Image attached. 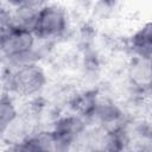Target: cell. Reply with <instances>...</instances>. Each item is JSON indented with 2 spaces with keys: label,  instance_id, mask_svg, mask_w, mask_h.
<instances>
[{
  "label": "cell",
  "instance_id": "1",
  "mask_svg": "<svg viewBox=\"0 0 152 152\" xmlns=\"http://www.w3.org/2000/svg\"><path fill=\"white\" fill-rule=\"evenodd\" d=\"M6 13V12H5ZM7 19L1 15V56L8 66L34 61L36 46L38 39L27 25L18 24L11 20L8 10Z\"/></svg>",
  "mask_w": 152,
  "mask_h": 152
},
{
  "label": "cell",
  "instance_id": "2",
  "mask_svg": "<svg viewBox=\"0 0 152 152\" xmlns=\"http://www.w3.org/2000/svg\"><path fill=\"white\" fill-rule=\"evenodd\" d=\"M5 89L14 97L30 99L39 95L48 84L45 69L34 61L8 66Z\"/></svg>",
  "mask_w": 152,
  "mask_h": 152
},
{
  "label": "cell",
  "instance_id": "3",
  "mask_svg": "<svg viewBox=\"0 0 152 152\" xmlns=\"http://www.w3.org/2000/svg\"><path fill=\"white\" fill-rule=\"evenodd\" d=\"M28 26L39 42H53L68 33L70 18L65 7L46 1L34 12Z\"/></svg>",
  "mask_w": 152,
  "mask_h": 152
},
{
  "label": "cell",
  "instance_id": "4",
  "mask_svg": "<svg viewBox=\"0 0 152 152\" xmlns=\"http://www.w3.org/2000/svg\"><path fill=\"white\" fill-rule=\"evenodd\" d=\"M127 80L133 90L152 94V58L134 56L127 69Z\"/></svg>",
  "mask_w": 152,
  "mask_h": 152
},
{
  "label": "cell",
  "instance_id": "5",
  "mask_svg": "<svg viewBox=\"0 0 152 152\" xmlns=\"http://www.w3.org/2000/svg\"><path fill=\"white\" fill-rule=\"evenodd\" d=\"M128 46L134 56L152 58V19L140 25L129 36Z\"/></svg>",
  "mask_w": 152,
  "mask_h": 152
},
{
  "label": "cell",
  "instance_id": "6",
  "mask_svg": "<svg viewBox=\"0 0 152 152\" xmlns=\"http://www.w3.org/2000/svg\"><path fill=\"white\" fill-rule=\"evenodd\" d=\"M18 118V107L15 104V97L8 91L4 90L0 100V132L5 137L11 126Z\"/></svg>",
  "mask_w": 152,
  "mask_h": 152
},
{
  "label": "cell",
  "instance_id": "7",
  "mask_svg": "<svg viewBox=\"0 0 152 152\" xmlns=\"http://www.w3.org/2000/svg\"><path fill=\"white\" fill-rule=\"evenodd\" d=\"M151 109H152V101H151Z\"/></svg>",
  "mask_w": 152,
  "mask_h": 152
}]
</instances>
